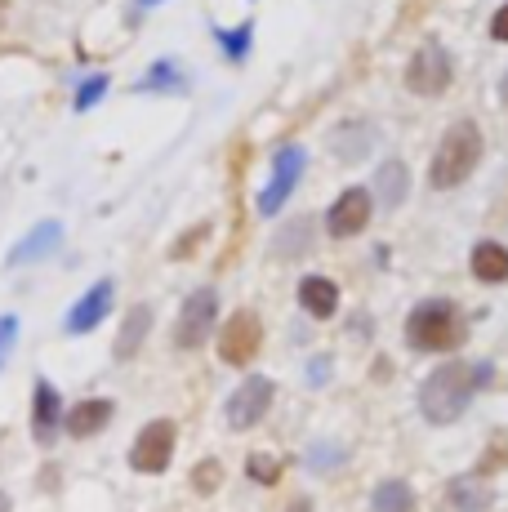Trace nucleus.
<instances>
[{
	"instance_id": "f257e3e1",
	"label": "nucleus",
	"mask_w": 508,
	"mask_h": 512,
	"mask_svg": "<svg viewBox=\"0 0 508 512\" xmlns=\"http://www.w3.org/2000/svg\"><path fill=\"white\" fill-rule=\"evenodd\" d=\"M491 383V361H446L424 379L419 388V410H424L428 423H455L468 410L477 388Z\"/></svg>"
},
{
	"instance_id": "f03ea898",
	"label": "nucleus",
	"mask_w": 508,
	"mask_h": 512,
	"mask_svg": "<svg viewBox=\"0 0 508 512\" xmlns=\"http://www.w3.org/2000/svg\"><path fill=\"white\" fill-rule=\"evenodd\" d=\"M482 130H477V121H455L451 130L442 134V143H437L433 152V165H428V183L437 187V192H446V187H459L468 179V174L477 170V161H482Z\"/></svg>"
},
{
	"instance_id": "7ed1b4c3",
	"label": "nucleus",
	"mask_w": 508,
	"mask_h": 512,
	"mask_svg": "<svg viewBox=\"0 0 508 512\" xmlns=\"http://www.w3.org/2000/svg\"><path fill=\"white\" fill-rule=\"evenodd\" d=\"M406 339L410 348L419 352H451L464 343V321H459V308L446 299H424L406 321Z\"/></svg>"
},
{
	"instance_id": "20e7f679",
	"label": "nucleus",
	"mask_w": 508,
	"mask_h": 512,
	"mask_svg": "<svg viewBox=\"0 0 508 512\" xmlns=\"http://www.w3.org/2000/svg\"><path fill=\"white\" fill-rule=\"evenodd\" d=\"M304 165H308V156H304V147L299 143H286L277 156H272V179L259 192V214L263 219H272V214L290 201V192H295L299 179H304Z\"/></svg>"
},
{
	"instance_id": "39448f33",
	"label": "nucleus",
	"mask_w": 508,
	"mask_h": 512,
	"mask_svg": "<svg viewBox=\"0 0 508 512\" xmlns=\"http://www.w3.org/2000/svg\"><path fill=\"white\" fill-rule=\"evenodd\" d=\"M214 317H219V294H214L210 285H205V290H192L188 299H183L179 321H174V343H179L183 352L201 348L214 330Z\"/></svg>"
},
{
	"instance_id": "423d86ee",
	"label": "nucleus",
	"mask_w": 508,
	"mask_h": 512,
	"mask_svg": "<svg viewBox=\"0 0 508 512\" xmlns=\"http://www.w3.org/2000/svg\"><path fill=\"white\" fill-rule=\"evenodd\" d=\"M174 441H179V428H174L170 419H152L148 428L134 437V446H130V468H134V472H148V477L165 472V468H170V459H174Z\"/></svg>"
},
{
	"instance_id": "0eeeda50",
	"label": "nucleus",
	"mask_w": 508,
	"mask_h": 512,
	"mask_svg": "<svg viewBox=\"0 0 508 512\" xmlns=\"http://www.w3.org/2000/svg\"><path fill=\"white\" fill-rule=\"evenodd\" d=\"M263 348V321L254 317V312H232L228 326L219 330V357L223 366H250L254 357H259Z\"/></svg>"
},
{
	"instance_id": "6e6552de",
	"label": "nucleus",
	"mask_w": 508,
	"mask_h": 512,
	"mask_svg": "<svg viewBox=\"0 0 508 512\" xmlns=\"http://www.w3.org/2000/svg\"><path fill=\"white\" fill-rule=\"evenodd\" d=\"M272 397H277V383L263 379V374H250V379L228 397V406H223V415H228V428H237V432L254 428V423H259L272 410Z\"/></svg>"
},
{
	"instance_id": "1a4fd4ad",
	"label": "nucleus",
	"mask_w": 508,
	"mask_h": 512,
	"mask_svg": "<svg viewBox=\"0 0 508 512\" xmlns=\"http://www.w3.org/2000/svg\"><path fill=\"white\" fill-rule=\"evenodd\" d=\"M451 58H446V49L442 45H424V49H415V58H410V67H406V85H410V94H419V98H437L451 85Z\"/></svg>"
},
{
	"instance_id": "9d476101",
	"label": "nucleus",
	"mask_w": 508,
	"mask_h": 512,
	"mask_svg": "<svg viewBox=\"0 0 508 512\" xmlns=\"http://www.w3.org/2000/svg\"><path fill=\"white\" fill-rule=\"evenodd\" d=\"M370 223V192L366 187H348V192H339V201L330 205V214H326V228L330 236H357L361 228Z\"/></svg>"
},
{
	"instance_id": "9b49d317",
	"label": "nucleus",
	"mask_w": 508,
	"mask_h": 512,
	"mask_svg": "<svg viewBox=\"0 0 508 512\" xmlns=\"http://www.w3.org/2000/svg\"><path fill=\"white\" fill-rule=\"evenodd\" d=\"M112 290H116V285L107 281V277H103V281H94L90 290H85L81 299H76V308L67 312L63 330H67V334H90V330L107 317V312H112Z\"/></svg>"
},
{
	"instance_id": "f8f14e48",
	"label": "nucleus",
	"mask_w": 508,
	"mask_h": 512,
	"mask_svg": "<svg viewBox=\"0 0 508 512\" xmlns=\"http://www.w3.org/2000/svg\"><path fill=\"white\" fill-rule=\"evenodd\" d=\"M63 397L54 392L50 379H36L32 388V437L41 441V446H50V441L58 437V428H63Z\"/></svg>"
},
{
	"instance_id": "ddd939ff",
	"label": "nucleus",
	"mask_w": 508,
	"mask_h": 512,
	"mask_svg": "<svg viewBox=\"0 0 508 512\" xmlns=\"http://www.w3.org/2000/svg\"><path fill=\"white\" fill-rule=\"evenodd\" d=\"M491 504H495V490L482 477H455V481H446L437 512H486Z\"/></svg>"
},
{
	"instance_id": "4468645a",
	"label": "nucleus",
	"mask_w": 508,
	"mask_h": 512,
	"mask_svg": "<svg viewBox=\"0 0 508 512\" xmlns=\"http://www.w3.org/2000/svg\"><path fill=\"white\" fill-rule=\"evenodd\" d=\"M58 241H63V228H58L54 219H45V223H36L32 232L23 236V241L9 250V268H23V263H36V259H45V254H54L58 250Z\"/></svg>"
},
{
	"instance_id": "2eb2a0df",
	"label": "nucleus",
	"mask_w": 508,
	"mask_h": 512,
	"mask_svg": "<svg viewBox=\"0 0 508 512\" xmlns=\"http://www.w3.org/2000/svg\"><path fill=\"white\" fill-rule=\"evenodd\" d=\"M112 401L107 397H90V401H76L72 410L63 415V428L67 437H94V432H103L107 423H112Z\"/></svg>"
},
{
	"instance_id": "dca6fc26",
	"label": "nucleus",
	"mask_w": 508,
	"mask_h": 512,
	"mask_svg": "<svg viewBox=\"0 0 508 512\" xmlns=\"http://www.w3.org/2000/svg\"><path fill=\"white\" fill-rule=\"evenodd\" d=\"M468 268H473L477 281L500 285V281H508V250L500 241H477L473 254H468Z\"/></svg>"
},
{
	"instance_id": "f3484780",
	"label": "nucleus",
	"mask_w": 508,
	"mask_h": 512,
	"mask_svg": "<svg viewBox=\"0 0 508 512\" xmlns=\"http://www.w3.org/2000/svg\"><path fill=\"white\" fill-rule=\"evenodd\" d=\"M148 330H152V308L148 303H134V308L125 312V321H121V334H116V361H130L134 352L143 348Z\"/></svg>"
},
{
	"instance_id": "a211bd4d",
	"label": "nucleus",
	"mask_w": 508,
	"mask_h": 512,
	"mask_svg": "<svg viewBox=\"0 0 508 512\" xmlns=\"http://www.w3.org/2000/svg\"><path fill=\"white\" fill-rule=\"evenodd\" d=\"M299 303H304L308 317H317V321L335 317V308H339V285L326 281V277H304V281H299Z\"/></svg>"
},
{
	"instance_id": "6ab92c4d",
	"label": "nucleus",
	"mask_w": 508,
	"mask_h": 512,
	"mask_svg": "<svg viewBox=\"0 0 508 512\" xmlns=\"http://www.w3.org/2000/svg\"><path fill=\"white\" fill-rule=\"evenodd\" d=\"M406 192H410L406 165L402 161H384V165H379V174H375V201L384 205V210H397V205L406 201Z\"/></svg>"
},
{
	"instance_id": "aec40b11",
	"label": "nucleus",
	"mask_w": 508,
	"mask_h": 512,
	"mask_svg": "<svg viewBox=\"0 0 508 512\" xmlns=\"http://www.w3.org/2000/svg\"><path fill=\"white\" fill-rule=\"evenodd\" d=\"M370 512H415V490L406 481H379L370 495Z\"/></svg>"
},
{
	"instance_id": "412c9836",
	"label": "nucleus",
	"mask_w": 508,
	"mask_h": 512,
	"mask_svg": "<svg viewBox=\"0 0 508 512\" xmlns=\"http://www.w3.org/2000/svg\"><path fill=\"white\" fill-rule=\"evenodd\" d=\"M370 143H375V130H370V125H357V121H348L344 130H335V139H330V147H335L344 161H361Z\"/></svg>"
},
{
	"instance_id": "4be33fe9",
	"label": "nucleus",
	"mask_w": 508,
	"mask_h": 512,
	"mask_svg": "<svg viewBox=\"0 0 508 512\" xmlns=\"http://www.w3.org/2000/svg\"><path fill=\"white\" fill-rule=\"evenodd\" d=\"M214 41L223 45V54L232 58V63H241V58L250 54V41H254V27L250 23H241L237 32H214Z\"/></svg>"
},
{
	"instance_id": "5701e85b",
	"label": "nucleus",
	"mask_w": 508,
	"mask_h": 512,
	"mask_svg": "<svg viewBox=\"0 0 508 512\" xmlns=\"http://www.w3.org/2000/svg\"><path fill=\"white\" fill-rule=\"evenodd\" d=\"M139 90H183V76H179V67L161 58V63H156L152 72L139 81Z\"/></svg>"
},
{
	"instance_id": "b1692460",
	"label": "nucleus",
	"mask_w": 508,
	"mask_h": 512,
	"mask_svg": "<svg viewBox=\"0 0 508 512\" xmlns=\"http://www.w3.org/2000/svg\"><path fill=\"white\" fill-rule=\"evenodd\" d=\"M219 481H223L219 459H201V464L192 468V490H197V495H214V490H219Z\"/></svg>"
},
{
	"instance_id": "393cba45",
	"label": "nucleus",
	"mask_w": 508,
	"mask_h": 512,
	"mask_svg": "<svg viewBox=\"0 0 508 512\" xmlns=\"http://www.w3.org/2000/svg\"><path fill=\"white\" fill-rule=\"evenodd\" d=\"M308 236H312V223H308V219L290 223V228L277 236V254L286 259V254H295V250H308Z\"/></svg>"
},
{
	"instance_id": "a878e982",
	"label": "nucleus",
	"mask_w": 508,
	"mask_h": 512,
	"mask_svg": "<svg viewBox=\"0 0 508 512\" xmlns=\"http://www.w3.org/2000/svg\"><path fill=\"white\" fill-rule=\"evenodd\" d=\"M103 94H107V76H90V81L76 90V112H90V107L99 103Z\"/></svg>"
},
{
	"instance_id": "bb28decb",
	"label": "nucleus",
	"mask_w": 508,
	"mask_h": 512,
	"mask_svg": "<svg viewBox=\"0 0 508 512\" xmlns=\"http://www.w3.org/2000/svg\"><path fill=\"white\" fill-rule=\"evenodd\" d=\"M246 472H250L254 481H263V486H272V481L281 477V464H277V459H268V455H250Z\"/></svg>"
},
{
	"instance_id": "cd10ccee",
	"label": "nucleus",
	"mask_w": 508,
	"mask_h": 512,
	"mask_svg": "<svg viewBox=\"0 0 508 512\" xmlns=\"http://www.w3.org/2000/svg\"><path fill=\"white\" fill-rule=\"evenodd\" d=\"M14 343H18V317H0V366L9 361Z\"/></svg>"
},
{
	"instance_id": "c85d7f7f",
	"label": "nucleus",
	"mask_w": 508,
	"mask_h": 512,
	"mask_svg": "<svg viewBox=\"0 0 508 512\" xmlns=\"http://www.w3.org/2000/svg\"><path fill=\"white\" fill-rule=\"evenodd\" d=\"M205 232H210V228H205V223H201V228L197 232H188V236H183V241L179 245H174V259H183V254H188V250H197V245H201V236Z\"/></svg>"
},
{
	"instance_id": "c756f323",
	"label": "nucleus",
	"mask_w": 508,
	"mask_h": 512,
	"mask_svg": "<svg viewBox=\"0 0 508 512\" xmlns=\"http://www.w3.org/2000/svg\"><path fill=\"white\" fill-rule=\"evenodd\" d=\"M491 36H495V41H504V45H508V5L500 9V14H495V23H491Z\"/></svg>"
},
{
	"instance_id": "7c9ffc66",
	"label": "nucleus",
	"mask_w": 508,
	"mask_h": 512,
	"mask_svg": "<svg viewBox=\"0 0 508 512\" xmlns=\"http://www.w3.org/2000/svg\"><path fill=\"white\" fill-rule=\"evenodd\" d=\"M326 366H330V361L317 357V361H312V370H308V379H312V383H326Z\"/></svg>"
},
{
	"instance_id": "2f4dec72",
	"label": "nucleus",
	"mask_w": 508,
	"mask_h": 512,
	"mask_svg": "<svg viewBox=\"0 0 508 512\" xmlns=\"http://www.w3.org/2000/svg\"><path fill=\"white\" fill-rule=\"evenodd\" d=\"M312 504H308V499H295V504H290V512H308Z\"/></svg>"
},
{
	"instance_id": "473e14b6",
	"label": "nucleus",
	"mask_w": 508,
	"mask_h": 512,
	"mask_svg": "<svg viewBox=\"0 0 508 512\" xmlns=\"http://www.w3.org/2000/svg\"><path fill=\"white\" fill-rule=\"evenodd\" d=\"M0 512H14V504H9V495H0Z\"/></svg>"
},
{
	"instance_id": "72a5a7b5",
	"label": "nucleus",
	"mask_w": 508,
	"mask_h": 512,
	"mask_svg": "<svg viewBox=\"0 0 508 512\" xmlns=\"http://www.w3.org/2000/svg\"><path fill=\"white\" fill-rule=\"evenodd\" d=\"M139 5H161V0H139Z\"/></svg>"
}]
</instances>
